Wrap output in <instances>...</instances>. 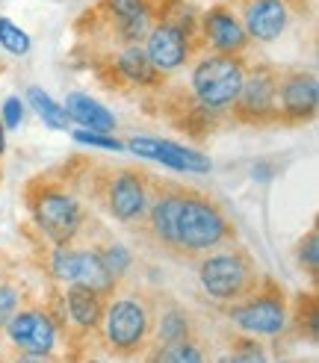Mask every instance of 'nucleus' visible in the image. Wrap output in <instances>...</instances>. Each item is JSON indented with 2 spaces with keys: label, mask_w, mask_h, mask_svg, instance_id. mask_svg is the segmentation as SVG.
Returning a JSON list of instances; mask_svg holds the SVG:
<instances>
[{
  "label": "nucleus",
  "mask_w": 319,
  "mask_h": 363,
  "mask_svg": "<svg viewBox=\"0 0 319 363\" xmlns=\"http://www.w3.org/2000/svg\"><path fill=\"white\" fill-rule=\"evenodd\" d=\"M133 233L148 248L184 263L237 242V228L216 198L154 174H148V204L133 222Z\"/></svg>",
  "instance_id": "nucleus-1"
},
{
  "label": "nucleus",
  "mask_w": 319,
  "mask_h": 363,
  "mask_svg": "<svg viewBox=\"0 0 319 363\" xmlns=\"http://www.w3.org/2000/svg\"><path fill=\"white\" fill-rule=\"evenodd\" d=\"M154 319H157L154 301L145 298V293L133 289V293H124V296H116L113 301H106L98 334L113 357L130 360L145 354V349H151Z\"/></svg>",
  "instance_id": "nucleus-2"
},
{
  "label": "nucleus",
  "mask_w": 319,
  "mask_h": 363,
  "mask_svg": "<svg viewBox=\"0 0 319 363\" xmlns=\"http://www.w3.org/2000/svg\"><path fill=\"white\" fill-rule=\"evenodd\" d=\"M195 275H198L204 293L219 304H230L252 296L263 281V272L252 257V251L234 242L213 248V254H201L195 260Z\"/></svg>",
  "instance_id": "nucleus-3"
},
{
  "label": "nucleus",
  "mask_w": 319,
  "mask_h": 363,
  "mask_svg": "<svg viewBox=\"0 0 319 363\" xmlns=\"http://www.w3.org/2000/svg\"><path fill=\"white\" fill-rule=\"evenodd\" d=\"M24 201L33 213L35 225L53 245H68L77 240V233L83 230L86 213L77 201L74 189H68L65 180L53 177H33L24 186Z\"/></svg>",
  "instance_id": "nucleus-4"
},
{
  "label": "nucleus",
  "mask_w": 319,
  "mask_h": 363,
  "mask_svg": "<svg viewBox=\"0 0 319 363\" xmlns=\"http://www.w3.org/2000/svg\"><path fill=\"white\" fill-rule=\"evenodd\" d=\"M86 195L121 225H133L148 204V172L136 166H92Z\"/></svg>",
  "instance_id": "nucleus-5"
},
{
  "label": "nucleus",
  "mask_w": 319,
  "mask_h": 363,
  "mask_svg": "<svg viewBox=\"0 0 319 363\" xmlns=\"http://www.w3.org/2000/svg\"><path fill=\"white\" fill-rule=\"evenodd\" d=\"M89 62L98 80L113 89V92H128V89H160L166 83V74L157 71L148 60L142 45H95L89 50Z\"/></svg>",
  "instance_id": "nucleus-6"
},
{
  "label": "nucleus",
  "mask_w": 319,
  "mask_h": 363,
  "mask_svg": "<svg viewBox=\"0 0 319 363\" xmlns=\"http://www.w3.org/2000/svg\"><path fill=\"white\" fill-rule=\"evenodd\" d=\"M225 316L234 322L242 334L278 337L284 328H287V319H290V307H287V296H284V286L275 278L263 275L260 286L252 296L225 304Z\"/></svg>",
  "instance_id": "nucleus-7"
},
{
  "label": "nucleus",
  "mask_w": 319,
  "mask_h": 363,
  "mask_svg": "<svg viewBox=\"0 0 319 363\" xmlns=\"http://www.w3.org/2000/svg\"><path fill=\"white\" fill-rule=\"evenodd\" d=\"M278 80H281V68H275L269 62L248 65L237 98L228 106L230 121L245 124V127H275V124H281Z\"/></svg>",
  "instance_id": "nucleus-8"
},
{
  "label": "nucleus",
  "mask_w": 319,
  "mask_h": 363,
  "mask_svg": "<svg viewBox=\"0 0 319 363\" xmlns=\"http://www.w3.org/2000/svg\"><path fill=\"white\" fill-rule=\"evenodd\" d=\"M245 57H230V53H213L204 50L192 65L189 74V92L204 106L213 110H228L230 101L237 98L242 77H245Z\"/></svg>",
  "instance_id": "nucleus-9"
},
{
  "label": "nucleus",
  "mask_w": 319,
  "mask_h": 363,
  "mask_svg": "<svg viewBox=\"0 0 319 363\" xmlns=\"http://www.w3.org/2000/svg\"><path fill=\"white\" fill-rule=\"evenodd\" d=\"M145 53L157 71L172 74L181 65L192 62L198 53H204V39L198 30H186L172 21H154L145 35Z\"/></svg>",
  "instance_id": "nucleus-10"
},
{
  "label": "nucleus",
  "mask_w": 319,
  "mask_h": 363,
  "mask_svg": "<svg viewBox=\"0 0 319 363\" xmlns=\"http://www.w3.org/2000/svg\"><path fill=\"white\" fill-rule=\"evenodd\" d=\"M4 331L12 340V346L27 357H50V352L57 349V340H60L57 322L50 319V313L39 311V307L15 311L6 319Z\"/></svg>",
  "instance_id": "nucleus-11"
},
{
  "label": "nucleus",
  "mask_w": 319,
  "mask_h": 363,
  "mask_svg": "<svg viewBox=\"0 0 319 363\" xmlns=\"http://www.w3.org/2000/svg\"><path fill=\"white\" fill-rule=\"evenodd\" d=\"M319 83L313 71H281L278 80V110L281 127H301L316 118Z\"/></svg>",
  "instance_id": "nucleus-12"
},
{
  "label": "nucleus",
  "mask_w": 319,
  "mask_h": 363,
  "mask_svg": "<svg viewBox=\"0 0 319 363\" xmlns=\"http://www.w3.org/2000/svg\"><path fill=\"white\" fill-rule=\"evenodd\" d=\"M53 275L65 284H83V286H95L101 293L110 296L116 289V281L110 278V272L103 269V260L98 248H74V245H57L53 251Z\"/></svg>",
  "instance_id": "nucleus-13"
},
{
  "label": "nucleus",
  "mask_w": 319,
  "mask_h": 363,
  "mask_svg": "<svg viewBox=\"0 0 319 363\" xmlns=\"http://www.w3.org/2000/svg\"><path fill=\"white\" fill-rule=\"evenodd\" d=\"M198 33L204 39V50H213V53L245 57L248 45H252L242 21L234 15V9L222 4V0L216 6H210L204 15H198Z\"/></svg>",
  "instance_id": "nucleus-14"
},
{
  "label": "nucleus",
  "mask_w": 319,
  "mask_h": 363,
  "mask_svg": "<svg viewBox=\"0 0 319 363\" xmlns=\"http://www.w3.org/2000/svg\"><path fill=\"white\" fill-rule=\"evenodd\" d=\"M242 21L248 39L275 42L290 24V9L281 0H222Z\"/></svg>",
  "instance_id": "nucleus-15"
},
{
  "label": "nucleus",
  "mask_w": 319,
  "mask_h": 363,
  "mask_svg": "<svg viewBox=\"0 0 319 363\" xmlns=\"http://www.w3.org/2000/svg\"><path fill=\"white\" fill-rule=\"evenodd\" d=\"M128 151L136 157L157 160V162H163V166L177 169V172H198V174L210 172V157L192 151V148H184V145L166 142V139H130Z\"/></svg>",
  "instance_id": "nucleus-16"
},
{
  "label": "nucleus",
  "mask_w": 319,
  "mask_h": 363,
  "mask_svg": "<svg viewBox=\"0 0 319 363\" xmlns=\"http://www.w3.org/2000/svg\"><path fill=\"white\" fill-rule=\"evenodd\" d=\"M62 301H65L68 319L74 322V328L80 334H98L103 307H106V293H101V289H95V286L68 284Z\"/></svg>",
  "instance_id": "nucleus-17"
},
{
  "label": "nucleus",
  "mask_w": 319,
  "mask_h": 363,
  "mask_svg": "<svg viewBox=\"0 0 319 363\" xmlns=\"http://www.w3.org/2000/svg\"><path fill=\"white\" fill-rule=\"evenodd\" d=\"M65 113L80 121L86 130H101V133H110L116 130V118L110 110H103L98 101H92L89 95H80V92H71L65 98Z\"/></svg>",
  "instance_id": "nucleus-18"
},
{
  "label": "nucleus",
  "mask_w": 319,
  "mask_h": 363,
  "mask_svg": "<svg viewBox=\"0 0 319 363\" xmlns=\"http://www.w3.org/2000/svg\"><path fill=\"white\" fill-rule=\"evenodd\" d=\"M287 322H293L298 337L316 342L319 340V301H316V293H298Z\"/></svg>",
  "instance_id": "nucleus-19"
},
{
  "label": "nucleus",
  "mask_w": 319,
  "mask_h": 363,
  "mask_svg": "<svg viewBox=\"0 0 319 363\" xmlns=\"http://www.w3.org/2000/svg\"><path fill=\"white\" fill-rule=\"evenodd\" d=\"M27 101L35 113H39V118L53 127V130H68V124H71V116L65 113V106H60L57 101H53L50 95H45L39 86H30L27 89Z\"/></svg>",
  "instance_id": "nucleus-20"
},
{
  "label": "nucleus",
  "mask_w": 319,
  "mask_h": 363,
  "mask_svg": "<svg viewBox=\"0 0 319 363\" xmlns=\"http://www.w3.org/2000/svg\"><path fill=\"white\" fill-rule=\"evenodd\" d=\"M151 360H169V363H198L204 360L207 354L198 349V342H195L192 337L186 340H174V342H166V346H154V352L148 354Z\"/></svg>",
  "instance_id": "nucleus-21"
},
{
  "label": "nucleus",
  "mask_w": 319,
  "mask_h": 363,
  "mask_svg": "<svg viewBox=\"0 0 319 363\" xmlns=\"http://www.w3.org/2000/svg\"><path fill=\"white\" fill-rule=\"evenodd\" d=\"M298 266L308 272L310 281L316 284L319 278V230H308V237L298 242Z\"/></svg>",
  "instance_id": "nucleus-22"
},
{
  "label": "nucleus",
  "mask_w": 319,
  "mask_h": 363,
  "mask_svg": "<svg viewBox=\"0 0 319 363\" xmlns=\"http://www.w3.org/2000/svg\"><path fill=\"white\" fill-rule=\"evenodd\" d=\"M0 45L9 53H15V57H24L30 50V35L21 27H15L9 18H0Z\"/></svg>",
  "instance_id": "nucleus-23"
},
{
  "label": "nucleus",
  "mask_w": 319,
  "mask_h": 363,
  "mask_svg": "<svg viewBox=\"0 0 319 363\" xmlns=\"http://www.w3.org/2000/svg\"><path fill=\"white\" fill-rule=\"evenodd\" d=\"M98 254H101L103 269L110 272V278H113V281L124 278V272L130 269V254L124 251L121 245H103V248H98Z\"/></svg>",
  "instance_id": "nucleus-24"
},
{
  "label": "nucleus",
  "mask_w": 319,
  "mask_h": 363,
  "mask_svg": "<svg viewBox=\"0 0 319 363\" xmlns=\"http://www.w3.org/2000/svg\"><path fill=\"white\" fill-rule=\"evenodd\" d=\"M230 357H234V360H263V349H260L257 337L245 334L242 340H234V349H230Z\"/></svg>",
  "instance_id": "nucleus-25"
},
{
  "label": "nucleus",
  "mask_w": 319,
  "mask_h": 363,
  "mask_svg": "<svg viewBox=\"0 0 319 363\" xmlns=\"http://www.w3.org/2000/svg\"><path fill=\"white\" fill-rule=\"evenodd\" d=\"M74 139L83 145H95V148H106V151H121L124 145L116 136H103L101 130H74Z\"/></svg>",
  "instance_id": "nucleus-26"
},
{
  "label": "nucleus",
  "mask_w": 319,
  "mask_h": 363,
  "mask_svg": "<svg viewBox=\"0 0 319 363\" xmlns=\"http://www.w3.org/2000/svg\"><path fill=\"white\" fill-rule=\"evenodd\" d=\"M15 311H18V289L9 284H0V328H4Z\"/></svg>",
  "instance_id": "nucleus-27"
},
{
  "label": "nucleus",
  "mask_w": 319,
  "mask_h": 363,
  "mask_svg": "<svg viewBox=\"0 0 319 363\" xmlns=\"http://www.w3.org/2000/svg\"><path fill=\"white\" fill-rule=\"evenodd\" d=\"M4 127H9V130H15L18 124H21V98H6L4 104Z\"/></svg>",
  "instance_id": "nucleus-28"
},
{
  "label": "nucleus",
  "mask_w": 319,
  "mask_h": 363,
  "mask_svg": "<svg viewBox=\"0 0 319 363\" xmlns=\"http://www.w3.org/2000/svg\"><path fill=\"white\" fill-rule=\"evenodd\" d=\"M281 4L290 9V15H298V18H305L310 12V0H281Z\"/></svg>",
  "instance_id": "nucleus-29"
},
{
  "label": "nucleus",
  "mask_w": 319,
  "mask_h": 363,
  "mask_svg": "<svg viewBox=\"0 0 319 363\" xmlns=\"http://www.w3.org/2000/svg\"><path fill=\"white\" fill-rule=\"evenodd\" d=\"M6 151V127H4V118H0V157Z\"/></svg>",
  "instance_id": "nucleus-30"
}]
</instances>
